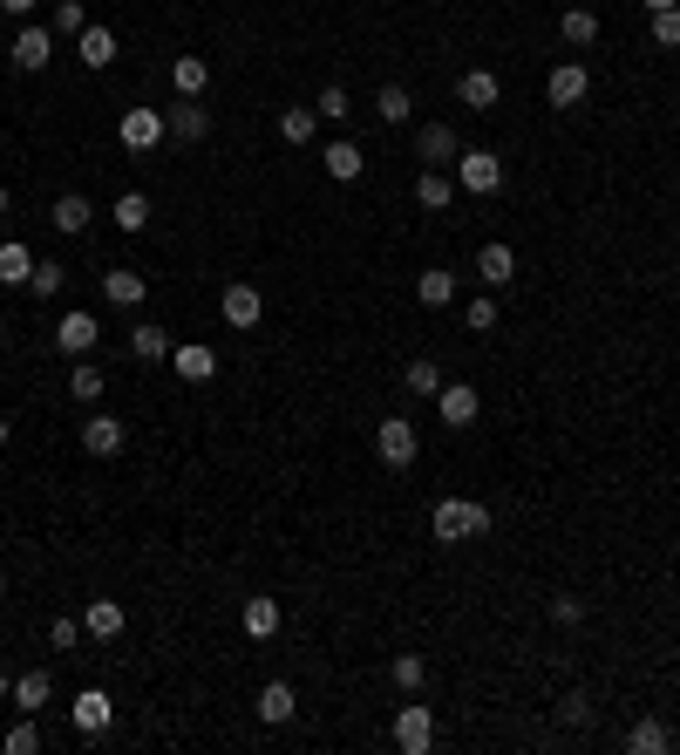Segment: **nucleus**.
Wrapping results in <instances>:
<instances>
[{"label":"nucleus","mask_w":680,"mask_h":755,"mask_svg":"<svg viewBox=\"0 0 680 755\" xmlns=\"http://www.w3.org/2000/svg\"><path fill=\"white\" fill-rule=\"evenodd\" d=\"M422 681H429V661H422V653H395V688L415 694Z\"/></svg>","instance_id":"nucleus-39"},{"label":"nucleus","mask_w":680,"mask_h":755,"mask_svg":"<svg viewBox=\"0 0 680 755\" xmlns=\"http://www.w3.org/2000/svg\"><path fill=\"white\" fill-rule=\"evenodd\" d=\"M653 41H660V48H680V8L653 14Z\"/></svg>","instance_id":"nucleus-46"},{"label":"nucleus","mask_w":680,"mask_h":755,"mask_svg":"<svg viewBox=\"0 0 680 755\" xmlns=\"http://www.w3.org/2000/svg\"><path fill=\"white\" fill-rule=\"evenodd\" d=\"M0 748H8V755H35V748H41V728H35V721H14Z\"/></svg>","instance_id":"nucleus-43"},{"label":"nucleus","mask_w":680,"mask_h":755,"mask_svg":"<svg viewBox=\"0 0 680 755\" xmlns=\"http://www.w3.org/2000/svg\"><path fill=\"white\" fill-rule=\"evenodd\" d=\"M401 388L436 401V388H442V368H436V361H409V368H401Z\"/></svg>","instance_id":"nucleus-36"},{"label":"nucleus","mask_w":680,"mask_h":755,"mask_svg":"<svg viewBox=\"0 0 680 755\" xmlns=\"http://www.w3.org/2000/svg\"><path fill=\"white\" fill-rule=\"evenodd\" d=\"M313 110H320V123H347V116H355V103H347V89H341V82H326Z\"/></svg>","instance_id":"nucleus-40"},{"label":"nucleus","mask_w":680,"mask_h":755,"mask_svg":"<svg viewBox=\"0 0 680 755\" xmlns=\"http://www.w3.org/2000/svg\"><path fill=\"white\" fill-rule=\"evenodd\" d=\"M62 280H68V266H55V259H35V272H28V293H35V299H55V293H62Z\"/></svg>","instance_id":"nucleus-37"},{"label":"nucleus","mask_w":680,"mask_h":755,"mask_svg":"<svg viewBox=\"0 0 680 755\" xmlns=\"http://www.w3.org/2000/svg\"><path fill=\"white\" fill-rule=\"evenodd\" d=\"M626 748H633V755H667V748H673V728L646 715V721H633V728H626Z\"/></svg>","instance_id":"nucleus-23"},{"label":"nucleus","mask_w":680,"mask_h":755,"mask_svg":"<svg viewBox=\"0 0 680 755\" xmlns=\"http://www.w3.org/2000/svg\"><path fill=\"white\" fill-rule=\"evenodd\" d=\"M164 110H123V123H116V137H123V150H157L164 143Z\"/></svg>","instance_id":"nucleus-7"},{"label":"nucleus","mask_w":680,"mask_h":755,"mask_svg":"<svg viewBox=\"0 0 680 755\" xmlns=\"http://www.w3.org/2000/svg\"><path fill=\"white\" fill-rule=\"evenodd\" d=\"M374 116H382L388 130H395V123H409V116H415V95L401 89V82H382V95H374Z\"/></svg>","instance_id":"nucleus-31"},{"label":"nucleus","mask_w":680,"mask_h":755,"mask_svg":"<svg viewBox=\"0 0 680 755\" xmlns=\"http://www.w3.org/2000/svg\"><path fill=\"white\" fill-rule=\"evenodd\" d=\"M48 694H55V681H48V667H35V674H21V681H14V708L35 715V708H48Z\"/></svg>","instance_id":"nucleus-28"},{"label":"nucleus","mask_w":680,"mask_h":755,"mask_svg":"<svg viewBox=\"0 0 680 755\" xmlns=\"http://www.w3.org/2000/svg\"><path fill=\"white\" fill-rule=\"evenodd\" d=\"M89 218H95V205H89V197L82 191H68V197H55V212H48V225H55V232H89Z\"/></svg>","instance_id":"nucleus-21"},{"label":"nucleus","mask_w":680,"mask_h":755,"mask_svg":"<svg viewBox=\"0 0 680 755\" xmlns=\"http://www.w3.org/2000/svg\"><path fill=\"white\" fill-rule=\"evenodd\" d=\"M415 157L429 164V170H442V164L463 157V143H457V130H449V123H422V130H415Z\"/></svg>","instance_id":"nucleus-10"},{"label":"nucleus","mask_w":680,"mask_h":755,"mask_svg":"<svg viewBox=\"0 0 680 755\" xmlns=\"http://www.w3.org/2000/svg\"><path fill=\"white\" fill-rule=\"evenodd\" d=\"M457 184H463L470 197L503 191V157H497V150H463V157H457Z\"/></svg>","instance_id":"nucleus-3"},{"label":"nucleus","mask_w":680,"mask_h":755,"mask_svg":"<svg viewBox=\"0 0 680 755\" xmlns=\"http://www.w3.org/2000/svg\"><path fill=\"white\" fill-rule=\"evenodd\" d=\"M0 218H8V191H0Z\"/></svg>","instance_id":"nucleus-52"},{"label":"nucleus","mask_w":680,"mask_h":755,"mask_svg":"<svg viewBox=\"0 0 680 755\" xmlns=\"http://www.w3.org/2000/svg\"><path fill=\"white\" fill-rule=\"evenodd\" d=\"M95 334H103V327H95V313H82V307H68V313L55 320V347H62V355H75V361L95 347Z\"/></svg>","instance_id":"nucleus-12"},{"label":"nucleus","mask_w":680,"mask_h":755,"mask_svg":"<svg viewBox=\"0 0 680 755\" xmlns=\"http://www.w3.org/2000/svg\"><path fill=\"white\" fill-rule=\"evenodd\" d=\"M75 640H82V619H55V626H48V647H55V653H68Z\"/></svg>","instance_id":"nucleus-47"},{"label":"nucleus","mask_w":680,"mask_h":755,"mask_svg":"<svg viewBox=\"0 0 680 755\" xmlns=\"http://www.w3.org/2000/svg\"><path fill=\"white\" fill-rule=\"evenodd\" d=\"M245 634L252 640H272V634H280V599H245Z\"/></svg>","instance_id":"nucleus-33"},{"label":"nucleus","mask_w":680,"mask_h":755,"mask_svg":"<svg viewBox=\"0 0 680 755\" xmlns=\"http://www.w3.org/2000/svg\"><path fill=\"white\" fill-rule=\"evenodd\" d=\"M68 721H75V728H82V735H103V728L116 721V701H110L103 688H82V694H75V701H68Z\"/></svg>","instance_id":"nucleus-11"},{"label":"nucleus","mask_w":680,"mask_h":755,"mask_svg":"<svg viewBox=\"0 0 680 755\" xmlns=\"http://www.w3.org/2000/svg\"><path fill=\"white\" fill-rule=\"evenodd\" d=\"M293 715H299V694H293L286 681H266V688H259V721H266V728H286Z\"/></svg>","instance_id":"nucleus-16"},{"label":"nucleus","mask_w":680,"mask_h":755,"mask_svg":"<svg viewBox=\"0 0 680 755\" xmlns=\"http://www.w3.org/2000/svg\"><path fill=\"white\" fill-rule=\"evenodd\" d=\"M586 95H592V75H586V62H559V68L544 75V103H551V110H578Z\"/></svg>","instance_id":"nucleus-4"},{"label":"nucleus","mask_w":680,"mask_h":755,"mask_svg":"<svg viewBox=\"0 0 680 755\" xmlns=\"http://www.w3.org/2000/svg\"><path fill=\"white\" fill-rule=\"evenodd\" d=\"M143 272H130V266H110L103 272V299H110V307H143Z\"/></svg>","instance_id":"nucleus-20"},{"label":"nucleus","mask_w":680,"mask_h":755,"mask_svg":"<svg viewBox=\"0 0 680 755\" xmlns=\"http://www.w3.org/2000/svg\"><path fill=\"white\" fill-rule=\"evenodd\" d=\"M8 694H14V688H8V674H0V701H8Z\"/></svg>","instance_id":"nucleus-51"},{"label":"nucleus","mask_w":680,"mask_h":755,"mask_svg":"<svg viewBox=\"0 0 680 755\" xmlns=\"http://www.w3.org/2000/svg\"><path fill=\"white\" fill-rule=\"evenodd\" d=\"M463 320H470V334H490V327H497V299H490V293H484V299H470V313H463Z\"/></svg>","instance_id":"nucleus-44"},{"label":"nucleus","mask_w":680,"mask_h":755,"mask_svg":"<svg viewBox=\"0 0 680 755\" xmlns=\"http://www.w3.org/2000/svg\"><path fill=\"white\" fill-rule=\"evenodd\" d=\"M28 272H35V252L21 239H8L0 245V286H28Z\"/></svg>","instance_id":"nucleus-30"},{"label":"nucleus","mask_w":680,"mask_h":755,"mask_svg":"<svg viewBox=\"0 0 680 755\" xmlns=\"http://www.w3.org/2000/svg\"><path fill=\"white\" fill-rule=\"evenodd\" d=\"M82 634H95V640H116V634H123V606H116V599H89Z\"/></svg>","instance_id":"nucleus-29"},{"label":"nucleus","mask_w":680,"mask_h":755,"mask_svg":"<svg viewBox=\"0 0 680 755\" xmlns=\"http://www.w3.org/2000/svg\"><path fill=\"white\" fill-rule=\"evenodd\" d=\"M0 8H8V14L21 21V14H35V8H41V0H0Z\"/></svg>","instance_id":"nucleus-48"},{"label":"nucleus","mask_w":680,"mask_h":755,"mask_svg":"<svg viewBox=\"0 0 680 755\" xmlns=\"http://www.w3.org/2000/svg\"><path fill=\"white\" fill-rule=\"evenodd\" d=\"M8 55H14V68H21V75H41L48 62H55V28H21Z\"/></svg>","instance_id":"nucleus-8"},{"label":"nucleus","mask_w":680,"mask_h":755,"mask_svg":"<svg viewBox=\"0 0 680 755\" xmlns=\"http://www.w3.org/2000/svg\"><path fill=\"white\" fill-rule=\"evenodd\" d=\"M395 748H409V755H429L436 748V715L422 708V701L395 708Z\"/></svg>","instance_id":"nucleus-6"},{"label":"nucleus","mask_w":680,"mask_h":755,"mask_svg":"<svg viewBox=\"0 0 680 755\" xmlns=\"http://www.w3.org/2000/svg\"><path fill=\"white\" fill-rule=\"evenodd\" d=\"M559 35H565V48H592L599 41V14L592 8H565L559 14Z\"/></svg>","instance_id":"nucleus-27"},{"label":"nucleus","mask_w":680,"mask_h":755,"mask_svg":"<svg viewBox=\"0 0 680 755\" xmlns=\"http://www.w3.org/2000/svg\"><path fill=\"white\" fill-rule=\"evenodd\" d=\"M415 449H422V436H415V422H409V415H388L382 430H374V457H382L388 470H409V463H415Z\"/></svg>","instance_id":"nucleus-2"},{"label":"nucleus","mask_w":680,"mask_h":755,"mask_svg":"<svg viewBox=\"0 0 680 755\" xmlns=\"http://www.w3.org/2000/svg\"><path fill=\"white\" fill-rule=\"evenodd\" d=\"M415 299H422V307H449V299H457V272H449V266H429V272L415 280Z\"/></svg>","instance_id":"nucleus-26"},{"label":"nucleus","mask_w":680,"mask_h":755,"mask_svg":"<svg viewBox=\"0 0 680 755\" xmlns=\"http://www.w3.org/2000/svg\"><path fill=\"white\" fill-rule=\"evenodd\" d=\"M640 8H646V14H667V8H680V0H640Z\"/></svg>","instance_id":"nucleus-49"},{"label":"nucleus","mask_w":680,"mask_h":755,"mask_svg":"<svg viewBox=\"0 0 680 755\" xmlns=\"http://www.w3.org/2000/svg\"><path fill=\"white\" fill-rule=\"evenodd\" d=\"M170 82H178L184 103H197V95L211 89V62L205 55H178V62H170Z\"/></svg>","instance_id":"nucleus-19"},{"label":"nucleus","mask_w":680,"mask_h":755,"mask_svg":"<svg viewBox=\"0 0 680 755\" xmlns=\"http://www.w3.org/2000/svg\"><path fill=\"white\" fill-rule=\"evenodd\" d=\"M130 347H137V361H164V355H170V347H178V341H170L164 327H137V334H130Z\"/></svg>","instance_id":"nucleus-38"},{"label":"nucleus","mask_w":680,"mask_h":755,"mask_svg":"<svg viewBox=\"0 0 680 755\" xmlns=\"http://www.w3.org/2000/svg\"><path fill=\"white\" fill-rule=\"evenodd\" d=\"M313 130H320V110H280V137L299 150V143H313Z\"/></svg>","instance_id":"nucleus-34"},{"label":"nucleus","mask_w":680,"mask_h":755,"mask_svg":"<svg viewBox=\"0 0 680 755\" xmlns=\"http://www.w3.org/2000/svg\"><path fill=\"white\" fill-rule=\"evenodd\" d=\"M110 218L123 225V232H143V225H150V197H143V191H123Z\"/></svg>","instance_id":"nucleus-35"},{"label":"nucleus","mask_w":680,"mask_h":755,"mask_svg":"<svg viewBox=\"0 0 680 755\" xmlns=\"http://www.w3.org/2000/svg\"><path fill=\"white\" fill-rule=\"evenodd\" d=\"M103 388H110V374L95 368V361H75V368H68V395L82 401V409H95V401H103Z\"/></svg>","instance_id":"nucleus-24"},{"label":"nucleus","mask_w":680,"mask_h":755,"mask_svg":"<svg viewBox=\"0 0 680 755\" xmlns=\"http://www.w3.org/2000/svg\"><path fill=\"white\" fill-rule=\"evenodd\" d=\"M170 361H178L184 382H211V374H218V355L205 341H178V347H170Z\"/></svg>","instance_id":"nucleus-17"},{"label":"nucleus","mask_w":680,"mask_h":755,"mask_svg":"<svg viewBox=\"0 0 680 755\" xmlns=\"http://www.w3.org/2000/svg\"><path fill=\"white\" fill-rule=\"evenodd\" d=\"M75 62H82V68H110L116 62V35L110 28H82V35H75Z\"/></svg>","instance_id":"nucleus-22"},{"label":"nucleus","mask_w":680,"mask_h":755,"mask_svg":"<svg viewBox=\"0 0 680 755\" xmlns=\"http://www.w3.org/2000/svg\"><path fill=\"white\" fill-rule=\"evenodd\" d=\"M164 123L178 130V143H205V137H211V110H197V103H178Z\"/></svg>","instance_id":"nucleus-25"},{"label":"nucleus","mask_w":680,"mask_h":755,"mask_svg":"<svg viewBox=\"0 0 680 755\" xmlns=\"http://www.w3.org/2000/svg\"><path fill=\"white\" fill-rule=\"evenodd\" d=\"M218 313H224V327H259L266 320V299H259V286H224Z\"/></svg>","instance_id":"nucleus-15"},{"label":"nucleus","mask_w":680,"mask_h":755,"mask_svg":"<svg viewBox=\"0 0 680 755\" xmlns=\"http://www.w3.org/2000/svg\"><path fill=\"white\" fill-rule=\"evenodd\" d=\"M476 280H484L490 293H503V286H511V280H517V252H511V245H503V239H490L484 252H476Z\"/></svg>","instance_id":"nucleus-14"},{"label":"nucleus","mask_w":680,"mask_h":755,"mask_svg":"<svg viewBox=\"0 0 680 755\" xmlns=\"http://www.w3.org/2000/svg\"><path fill=\"white\" fill-rule=\"evenodd\" d=\"M578 619H586V599H572V592L551 599V626H578Z\"/></svg>","instance_id":"nucleus-45"},{"label":"nucleus","mask_w":680,"mask_h":755,"mask_svg":"<svg viewBox=\"0 0 680 755\" xmlns=\"http://www.w3.org/2000/svg\"><path fill=\"white\" fill-rule=\"evenodd\" d=\"M559 721H565V728H586V721H592V694H586V688L559 694Z\"/></svg>","instance_id":"nucleus-41"},{"label":"nucleus","mask_w":680,"mask_h":755,"mask_svg":"<svg viewBox=\"0 0 680 755\" xmlns=\"http://www.w3.org/2000/svg\"><path fill=\"white\" fill-rule=\"evenodd\" d=\"M8 436H14V430H8V415H0V443H8Z\"/></svg>","instance_id":"nucleus-50"},{"label":"nucleus","mask_w":680,"mask_h":755,"mask_svg":"<svg viewBox=\"0 0 680 755\" xmlns=\"http://www.w3.org/2000/svg\"><path fill=\"white\" fill-rule=\"evenodd\" d=\"M436 415H442V430H470V422L484 415V395H476L470 382H442L436 388Z\"/></svg>","instance_id":"nucleus-5"},{"label":"nucleus","mask_w":680,"mask_h":755,"mask_svg":"<svg viewBox=\"0 0 680 755\" xmlns=\"http://www.w3.org/2000/svg\"><path fill=\"white\" fill-rule=\"evenodd\" d=\"M449 191H457V184H449V170H422V178H415V205L422 212H449Z\"/></svg>","instance_id":"nucleus-32"},{"label":"nucleus","mask_w":680,"mask_h":755,"mask_svg":"<svg viewBox=\"0 0 680 755\" xmlns=\"http://www.w3.org/2000/svg\"><path fill=\"white\" fill-rule=\"evenodd\" d=\"M320 170H326V178H334V184H355L361 170H368V150H361L355 137H334V143L320 150Z\"/></svg>","instance_id":"nucleus-9"},{"label":"nucleus","mask_w":680,"mask_h":755,"mask_svg":"<svg viewBox=\"0 0 680 755\" xmlns=\"http://www.w3.org/2000/svg\"><path fill=\"white\" fill-rule=\"evenodd\" d=\"M429 532H436V545H470V538H484V532H490V503H476V497H442L436 511H429Z\"/></svg>","instance_id":"nucleus-1"},{"label":"nucleus","mask_w":680,"mask_h":755,"mask_svg":"<svg viewBox=\"0 0 680 755\" xmlns=\"http://www.w3.org/2000/svg\"><path fill=\"white\" fill-rule=\"evenodd\" d=\"M0 599H8V578H0Z\"/></svg>","instance_id":"nucleus-53"},{"label":"nucleus","mask_w":680,"mask_h":755,"mask_svg":"<svg viewBox=\"0 0 680 755\" xmlns=\"http://www.w3.org/2000/svg\"><path fill=\"white\" fill-rule=\"evenodd\" d=\"M123 443H130L123 415H103V409H95V415L82 422V449H89V457H123Z\"/></svg>","instance_id":"nucleus-13"},{"label":"nucleus","mask_w":680,"mask_h":755,"mask_svg":"<svg viewBox=\"0 0 680 755\" xmlns=\"http://www.w3.org/2000/svg\"><path fill=\"white\" fill-rule=\"evenodd\" d=\"M457 103H463V110H497V103H503L497 75H490V68H470L463 82H457Z\"/></svg>","instance_id":"nucleus-18"},{"label":"nucleus","mask_w":680,"mask_h":755,"mask_svg":"<svg viewBox=\"0 0 680 755\" xmlns=\"http://www.w3.org/2000/svg\"><path fill=\"white\" fill-rule=\"evenodd\" d=\"M89 28V14H82V0H55V35L68 41V35H82Z\"/></svg>","instance_id":"nucleus-42"},{"label":"nucleus","mask_w":680,"mask_h":755,"mask_svg":"<svg viewBox=\"0 0 680 755\" xmlns=\"http://www.w3.org/2000/svg\"><path fill=\"white\" fill-rule=\"evenodd\" d=\"M0 341H8V320H0Z\"/></svg>","instance_id":"nucleus-54"}]
</instances>
